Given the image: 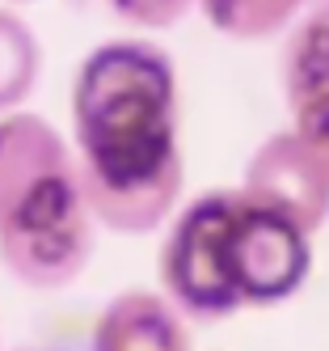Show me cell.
<instances>
[{
    "label": "cell",
    "instance_id": "obj_3",
    "mask_svg": "<svg viewBox=\"0 0 329 351\" xmlns=\"http://www.w3.org/2000/svg\"><path fill=\"white\" fill-rule=\"evenodd\" d=\"M241 212V191H207L173 216L161 241V292L182 317L215 322L241 309L233 284V224Z\"/></svg>",
    "mask_w": 329,
    "mask_h": 351
},
{
    "label": "cell",
    "instance_id": "obj_6",
    "mask_svg": "<svg viewBox=\"0 0 329 351\" xmlns=\"http://www.w3.org/2000/svg\"><path fill=\"white\" fill-rule=\"evenodd\" d=\"M283 97L291 128L329 161V0L291 26L283 47Z\"/></svg>",
    "mask_w": 329,
    "mask_h": 351
},
{
    "label": "cell",
    "instance_id": "obj_5",
    "mask_svg": "<svg viewBox=\"0 0 329 351\" xmlns=\"http://www.w3.org/2000/svg\"><path fill=\"white\" fill-rule=\"evenodd\" d=\"M308 271H313V237L287 224L283 216L253 208L241 195V212L233 224V284L241 309L283 305L308 284Z\"/></svg>",
    "mask_w": 329,
    "mask_h": 351
},
{
    "label": "cell",
    "instance_id": "obj_1",
    "mask_svg": "<svg viewBox=\"0 0 329 351\" xmlns=\"http://www.w3.org/2000/svg\"><path fill=\"white\" fill-rule=\"evenodd\" d=\"M72 157L97 229L157 233L186 182L182 97L165 47L110 38L72 77Z\"/></svg>",
    "mask_w": 329,
    "mask_h": 351
},
{
    "label": "cell",
    "instance_id": "obj_2",
    "mask_svg": "<svg viewBox=\"0 0 329 351\" xmlns=\"http://www.w3.org/2000/svg\"><path fill=\"white\" fill-rule=\"evenodd\" d=\"M97 220L72 144L42 114H0V263L25 288H68L93 258Z\"/></svg>",
    "mask_w": 329,
    "mask_h": 351
},
{
    "label": "cell",
    "instance_id": "obj_8",
    "mask_svg": "<svg viewBox=\"0 0 329 351\" xmlns=\"http://www.w3.org/2000/svg\"><path fill=\"white\" fill-rule=\"evenodd\" d=\"M321 0H198L207 26L237 43H262L300 26Z\"/></svg>",
    "mask_w": 329,
    "mask_h": 351
},
{
    "label": "cell",
    "instance_id": "obj_7",
    "mask_svg": "<svg viewBox=\"0 0 329 351\" xmlns=\"http://www.w3.org/2000/svg\"><path fill=\"white\" fill-rule=\"evenodd\" d=\"M89 351H190V330L165 292L127 288L97 313Z\"/></svg>",
    "mask_w": 329,
    "mask_h": 351
},
{
    "label": "cell",
    "instance_id": "obj_10",
    "mask_svg": "<svg viewBox=\"0 0 329 351\" xmlns=\"http://www.w3.org/2000/svg\"><path fill=\"white\" fill-rule=\"evenodd\" d=\"M110 13L127 26H140V30H169L177 26L198 0H106Z\"/></svg>",
    "mask_w": 329,
    "mask_h": 351
},
{
    "label": "cell",
    "instance_id": "obj_12",
    "mask_svg": "<svg viewBox=\"0 0 329 351\" xmlns=\"http://www.w3.org/2000/svg\"><path fill=\"white\" fill-rule=\"evenodd\" d=\"M9 5H21V0H9Z\"/></svg>",
    "mask_w": 329,
    "mask_h": 351
},
{
    "label": "cell",
    "instance_id": "obj_4",
    "mask_svg": "<svg viewBox=\"0 0 329 351\" xmlns=\"http://www.w3.org/2000/svg\"><path fill=\"white\" fill-rule=\"evenodd\" d=\"M241 195L253 208L283 216L304 233H317L329 220V161L295 128L266 136L245 165Z\"/></svg>",
    "mask_w": 329,
    "mask_h": 351
},
{
    "label": "cell",
    "instance_id": "obj_11",
    "mask_svg": "<svg viewBox=\"0 0 329 351\" xmlns=\"http://www.w3.org/2000/svg\"><path fill=\"white\" fill-rule=\"evenodd\" d=\"M13 351H60V347H13Z\"/></svg>",
    "mask_w": 329,
    "mask_h": 351
},
{
    "label": "cell",
    "instance_id": "obj_9",
    "mask_svg": "<svg viewBox=\"0 0 329 351\" xmlns=\"http://www.w3.org/2000/svg\"><path fill=\"white\" fill-rule=\"evenodd\" d=\"M42 77V38L21 13L0 5V114L21 110Z\"/></svg>",
    "mask_w": 329,
    "mask_h": 351
}]
</instances>
